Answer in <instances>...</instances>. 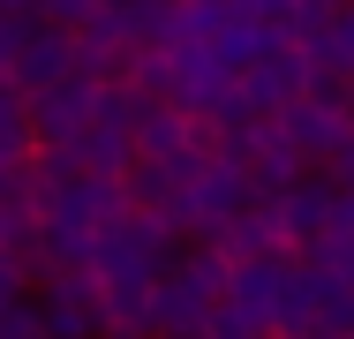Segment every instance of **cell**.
Returning <instances> with one entry per match:
<instances>
[{
	"label": "cell",
	"instance_id": "4",
	"mask_svg": "<svg viewBox=\"0 0 354 339\" xmlns=\"http://www.w3.org/2000/svg\"><path fill=\"white\" fill-rule=\"evenodd\" d=\"M272 211H279V234H286V249H317V241L332 234L339 189H332V181H294V189H279V196H272Z\"/></svg>",
	"mask_w": 354,
	"mask_h": 339
},
{
	"label": "cell",
	"instance_id": "2",
	"mask_svg": "<svg viewBox=\"0 0 354 339\" xmlns=\"http://www.w3.org/2000/svg\"><path fill=\"white\" fill-rule=\"evenodd\" d=\"M286 286H294V264L286 257H234L226 317H241L249 332H286Z\"/></svg>",
	"mask_w": 354,
	"mask_h": 339
},
{
	"label": "cell",
	"instance_id": "3",
	"mask_svg": "<svg viewBox=\"0 0 354 339\" xmlns=\"http://www.w3.org/2000/svg\"><path fill=\"white\" fill-rule=\"evenodd\" d=\"M83 61V30H68V23H38L30 38H23V53H15V68H8V83L23 91V98H38V91H53V83H68Z\"/></svg>",
	"mask_w": 354,
	"mask_h": 339
},
{
	"label": "cell",
	"instance_id": "6",
	"mask_svg": "<svg viewBox=\"0 0 354 339\" xmlns=\"http://www.w3.org/2000/svg\"><path fill=\"white\" fill-rule=\"evenodd\" d=\"M339 339H354V332H339Z\"/></svg>",
	"mask_w": 354,
	"mask_h": 339
},
{
	"label": "cell",
	"instance_id": "5",
	"mask_svg": "<svg viewBox=\"0 0 354 339\" xmlns=\"http://www.w3.org/2000/svg\"><path fill=\"white\" fill-rule=\"evenodd\" d=\"M347 98H354V75H347Z\"/></svg>",
	"mask_w": 354,
	"mask_h": 339
},
{
	"label": "cell",
	"instance_id": "1",
	"mask_svg": "<svg viewBox=\"0 0 354 339\" xmlns=\"http://www.w3.org/2000/svg\"><path fill=\"white\" fill-rule=\"evenodd\" d=\"M226 279H234V249H189L174 271H158V332L189 339L226 309Z\"/></svg>",
	"mask_w": 354,
	"mask_h": 339
}]
</instances>
